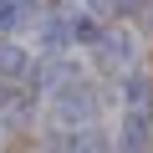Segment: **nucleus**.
Returning <instances> with one entry per match:
<instances>
[{
	"mask_svg": "<svg viewBox=\"0 0 153 153\" xmlns=\"http://www.w3.org/2000/svg\"><path fill=\"white\" fill-rule=\"evenodd\" d=\"M41 21V0H0V31H31Z\"/></svg>",
	"mask_w": 153,
	"mask_h": 153,
	"instance_id": "nucleus-4",
	"label": "nucleus"
},
{
	"mask_svg": "<svg viewBox=\"0 0 153 153\" xmlns=\"http://www.w3.org/2000/svg\"><path fill=\"white\" fill-rule=\"evenodd\" d=\"M123 92H128V107L148 112V107H153V76H148V71H128V82H123Z\"/></svg>",
	"mask_w": 153,
	"mask_h": 153,
	"instance_id": "nucleus-5",
	"label": "nucleus"
},
{
	"mask_svg": "<svg viewBox=\"0 0 153 153\" xmlns=\"http://www.w3.org/2000/svg\"><path fill=\"white\" fill-rule=\"evenodd\" d=\"M117 133H123V138H117V148H123V153H143V148H148V138H153V112H138V107H128Z\"/></svg>",
	"mask_w": 153,
	"mask_h": 153,
	"instance_id": "nucleus-3",
	"label": "nucleus"
},
{
	"mask_svg": "<svg viewBox=\"0 0 153 153\" xmlns=\"http://www.w3.org/2000/svg\"><path fill=\"white\" fill-rule=\"evenodd\" d=\"M97 71H128L133 66V36L128 31H107V36H97Z\"/></svg>",
	"mask_w": 153,
	"mask_h": 153,
	"instance_id": "nucleus-2",
	"label": "nucleus"
},
{
	"mask_svg": "<svg viewBox=\"0 0 153 153\" xmlns=\"http://www.w3.org/2000/svg\"><path fill=\"white\" fill-rule=\"evenodd\" d=\"M97 92L82 82V76H71V82H61L56 92H51V117L66 128V133H76V128H92L97 123Z\"/></svg>",
	"mask_w": 153,
	"mask_h": 153,
	"instance_id": "nucleus-1",
	"label": "nucleus"
},
{
	"mask_svg": "<svg viewBox=\"0 0 153 153\" xmlns=\"http://www.w3.org/2000/svg\"><path fill=\"white\" fill-rule=\"evenodd\" d=\"M41 41H46L51 56H61V51L71 46V26H66L61 16H46V21H41Z\"/></svg>",
	"mask_w": 153,
	"mask_h": 153,
	"instance_id": "nucleus-6",
	"label": "nucleus"
},
{
	"mask_svg": "<svg viewBox=\"0 0 153 153\" xmlns=\"http://www.w3.org/2000/svg\"><path fill=\"white\" fill-rule=\"evenodd\" d=\"M31 66V51H21V46H0V76H21Z\"/></svg>",
	"mask_w": 153,
	"mask_h": 153,
	"instance_id": "nucleus-7",
	"label": "nucleus"
}]
</instances>
